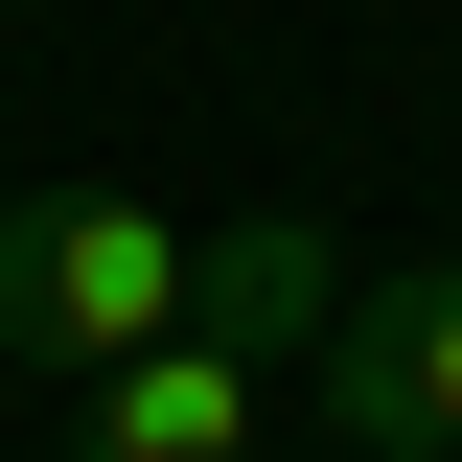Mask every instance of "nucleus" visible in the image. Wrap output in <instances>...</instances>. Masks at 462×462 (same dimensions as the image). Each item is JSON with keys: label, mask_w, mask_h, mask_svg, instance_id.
I'll return each instance as SVG.
<instances>
[{"label": "nucleus", "mask_w": 462, "mask_h": 462, "mask_svg": "<svg viewBox=\"0 0 462 462\" xmlns=\"http://www.w3.org/2000/svg\"><path fill=\"white\" fill-rule=\"evenodd\" d=\"M185 300H208V231L139 208V185H23L0 208V370H47V393L185 346Z\"/></svg>", "instance_id": "nucleus-1"}, {"label": "nucleus", "mask_w": 462, "mask_h": 462, "mask_svg": "<svg viewBox=\"0 0 462 462\" xmlns=\"http://www.w3.org/2000/svg\"><path fill=\"white\" fill-rule=\"evenodd\" d=\"M324 439H346V462H462V254L346 278V324H324Z\"/></svg>", "instance_id": "nucleus-2"}, {"label": "nucleus", "mask_w": 462, "mask_h": 462, "mask_svg": "<svg viewBox=\"0 0 462 462\" xmlns=\"http://www.w3.org/2000/svg\"><path fill=\"white\" fill-rule=\"evenodd\" d=\"M0 23H47V0H0Z\"/></svg>", "instance_id": "nucleus-4"}, {"label": "nucleus", "mask_w": 462, "mask_h": 462, "mask_svg": "<svg viewBox=\"0 0 462 462\" xmlns=\"http://www.w3.org/2000/svg\"><path fill=\"white\" fill-rule=\"evenodd\" d=\"M254 370H278V346L185 324V346H139V370H93V393H69L47 462H254Z\"/></svg>", "instance_id": "nucleus-3"}]
</instances>
